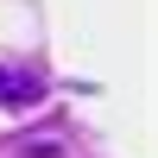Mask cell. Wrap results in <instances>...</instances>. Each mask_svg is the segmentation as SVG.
Masks as SVG:
<instances>
[{"label":"cell","mask_w":158,"mask_h":158,"mask_svg":"<svg viewBox=\"0 0 158 158\" xmlns=\"http://www.w3.org/2000/svg\"><path fill=\"white\" fill-rule=\"evenodd\" d=\"M32 101H44V82H38L25 63H0V114H19V108H32Z\"/></svg>","instance_id":"1"}]
</instances>
